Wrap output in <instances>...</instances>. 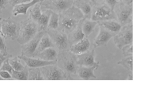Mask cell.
<instances>
[{"label":"cell","instance_id":"obj_1","mask_svg":"<svg viewBox=\"0 0 146 103\" xmlns=\"http://www.w3.org/2000/svg\"><path fill=\"white\" fill-rule=\"evenodd\" d=\"M59 15V25L57 29L67 35L74 30L84 18L82 12L74 5Z\"/></svg>","mask_w":146,"mask_h":103},{"label":"cell","instance_id":"obj_2","mask_svg":"<svg viewBox=\"0 0 146 103\" xmlns=\"http://www.w3.org/2000/svg\"><path fill=\"white\" fill-rule=\"evenodd\" d=\"M56 65L66 74L68 80H74V76H76L79 67L77 63L76 55L68 50L59 51L56 59Z\"/></svg>","mask_w":146,"mask_h":103},{"label":"cell","instance_id":"obj_3","mask_svg":"<svg viewBox=\"0 0 146 103\" xmlns=\"http://www.w3.org/2000/svg\"><path fill=\"white\" fill-rule=\"evenodd\" d=\"M38 32V26L36 22L30 18L22 20L19 23V35L17 42L22 45L31 40Z\"/></svg>","mask_w":146,"mask_h":103},{"label":"cell","instance_id":"obj_4","mask_svg":"<svg viewBox=\"0 0 146 103\" xmlns=\"http://www.w3.org/2000/svg\"><path fill=\"white\" fill-rule=\"evenodd\" d=\"M116 20L123 26L132 22V3L117 2L113 7Z\"/></svg>","mask_w":146,"mask_h":103},{"label":"cell","instance_id":"obj_5","mask_svg":"<svg viewBox=\"0 0 146 103\" xmlns=\"http://www.w3.org/2000/svg\"><path fill=\"white\" fill-rule=\"evenodd\" d=\"M19 31V23L11 18L3 19L0 22V34L6 40H14L17 39Z\"/></svg>","mask_w":146,"mask_h":103},{"label":"cell","instance_id":"obj_6","mask_svg":"<svg viewBox=\"0 0 146 103\" xmlns=\"http://www.w3.org/2000/svg\"><path fill=\"white\" fill-rule=\"evenodd\" d=\"M113 42L120 50L125 45L133 42V23L132 22L126 24L121 28L120 31L115 34Z\"/></svg>","mask_w":146,"mask_h":103},{"label":"cell","instance_id":"obj_7","mask_svg":"<svg viewBox=\"0 0 146 103\" xmlns=\"http://www.w3.org/2000/svg\"><path fill=\"white\" fill-rule=\"evenodd\" d=\"M91 19L96 22L116 19L113 10L104 2L102 3H96L94 5Z\"/></svg>","mask_w":146,"mask_h":103},{"label":"cell","instance_id":"obj_8","mask_svg":"<svg viewBox=\"0 0 146 103\" xmlns=\"http://www.w3.org/2000/svg\"><path fill=\"white\" fill-rule=\"evenodd\" d=\"M44 80H68L66 74L56 65L51 64L40 67Z\"/></svg>","mask_w":146,"mask_h":103},{"label":"cell","instance_id":"obj_9","mask_svg":"<svg viewBox=\"0 0 146 103\" xmlns=\"http://www.w3.org/2000/svg\"><path fill=\"white\" fill-rule=\"evenodd\" d=\"M46 32L51 38L55 47L58 51L69 50L70 46L67 34L58 29H47Z\"/></svg>","mask_w":146,"mask_h":103},{"label":"cell","instance_id":"obj_10","mask_svg":"<svg viewBox=\"0 0 146 103\" xmlns=\"http://www.w3.org/2000/svg\"><path fill=\"white\" fill-rule=\"evenodd\" d=\"M74 0H43L40 2L41 10L49 9L60 14L73 5Z\"/></svg>","mask_w":146,"mask_h":103},{"label":"cell","instance_id":"obj_11","mask_svg":"<svg viewBox=\"0 0 146 103\" xmlns=\"http://www.w3.org/2000/svg\"><path fill=\"white\" fill-rule=\"evenodd\" d=\"M46 31H38L36 35L28 42L22 44L21 46V56L27 57H33L38 43Z\"/></svg>","mask_w":146,"mask_h":103},{"label":"cell","instance_id":"obj_12","mask_svg":"<svg viewBox=\"0 0 146 103\" xmlns=\"http://www.w3.org/2000/svg\"><path fill=\"white\" fill-rule=\"evenodd\" d=\"M99 31L97 36L95 38L93 46L94 48L101 47V46H107L108 42L110 39L113 38L116 34L112 32L103 27L102 26L99 25Z\"/></svg>","mask_w":146,"mask_h":103},{"label":"cell","instance_id":"obj_13","mask_svg":"<svg viewBox=\"0 0 146 103\" xmlns=\"http://www.w3.org/2000/svg\"><path fill=\"white\" fill-rule=\"evenodd\" d=\"M100 67L99 62H97L95 64L91 67H84L79 65L77 72L76 76L79 79L81 80H91L96 79V76L94 74V71Z\"/></svg>","mask_w":146,"mask_h":103},{"label":"cell","instance_id":"obj_14","mask_svg":"<svg viewBox=\"0 0 146 103\" xmlns=\"http://www.w3.org/2000/svg\"><path fill=\"white\" fill-rule=\"evenodd\" d=\"M95 57L96 53L95 49H89L87 51L76 55L77 63L79 65L81 66L91 67L97 63L95 60Z\"/></svg>","mask_w":146,"mask_h":103},{"label":"cell","instance_id":"obj_15","mask_svg":"<svg viewBox=\"0 0 146 103\" xmlns=\"http://www.w3.org/2000/svg\"><path fill=\"white\" fill-rule=\"evenodd\" d=\"M18 57L24 61L28 68H40L56 63V61H46L34 57H27L21 55Z\"/></svg>","mask_w":146,"mask_h":103},{"label":"cell","instance_id":"obj_16","mask_svg":"<svg viewBox=\"0 0 146 103\" xmlns=\"http://www.w3.org/2000/svg\"><path fill=\"white\" fill-rule=\"evenodd\" d=\"M95 3L91 0H74L73 5L83 14L84 18L91 19L92 7Z\"/></svg>","mask_w":146,"mask_h":103},{"label":"cell","instance_id":"obj_17","mask_svg":"<svg viewBox=\"0 0 146 103\" xmlns=\"http://www.w3.org/2000/svg\"><path fill=\"white\" fill-rule=\"evenodd\" d=\"M90 47V42L87 37L70 46L69 50L75 55H80L87 51Z\"/></svg>","mask_w":146,"mask_h":103},{"label":"cell","instance_id":"obj_18","mask_svg":"<svg viewBox=\"0 0 146 103\" xmlns=\"http://www.w3.org/2000/svg\"><path fill=\"white\" fill-rule=\"evenodd\" d=\"M83 19L84 18L79 22L75 28L67 35L68 41L70 46L78 42L84 37L82 30V24Z\"/></svg>","mask_w":146,"mask_h":103},{"label":"cell","instance_id":"obj_19","mask_svg":"<svg viewBox=\"0 0 146 103\" xmlns=\"http://www.w3.org/2000/svg\"><path fill=\"white\" fill-rule=\"evenodd\" d=\"M40 0H31L29 2H22L14 5L12 10V13L14 16H17L19 14L26 15L27 10L33 5L38 2H40Z\"/></svg>","mask_w":146,"mask_h":103},{"label":"cell","instance_id":"obj_20","mask_svg":"<svg viewBox=\"0 0 146 103\" xmlns=\"http://www.w3.org/2000/svg\"><path fill=\"white\" fill-rule=\"evenodd\" d=\"M58 51L54 47L44 49L42 51L36 54L34 57L46 61H56Z\"/></svg>","mask_w":146,"mask_h":103},{"label":"cell","instance_id":"obj_21","mask_svg":"<svg viewBox=\"0 0 146 103\" xmlns=\"http://www.w3.org/2000/svg\"><path fill=\"white\" fill-rule=\"evenodd\" d=\"M51 11L49 9L42 10V13L36 23L38 26V31H46L51 15Z\"/></svg>","mask_w":146,"mask_h":103},{"label":"cell","instance_id":"obj_22","mask_svg":"<svg viewBox=\"0 0 146 103\" xmlns=\"http://www.w3.org/2000/svg\"><path fill=\"white\" fill-rule=\"evenodd\" d=\"M51 47H54L55 46L52 42L51 38H50L49 35L47 34V33L46 32L44 35L42 36L41 38L38 45L36 48V50L34 52V54L33 55V57H34L36 54L39 53L40 52L42 51L46 48Z\"/></svg>","mask_w":146,"mask_h":103},{"label":"cell","instance_id":"obj_23","mask_svg":"<svg viewBox=\"0 0 146 103\" xmlns=\"http://www.w3.org/2000/svg\"><path fill=\"white\" fill-rule=\"evenodd\" d=\"M98 25L102 26L110 31L117 34L121 29L122 26L116 19H110L98 22Z\"/></svg>","mask_w":146,"mask_h":103},{"label":"cell","instance_id":"obj_24","mask_svg":"<svg viewBox=\"0 0 146 103\" xmlns=\"http://www.w3.org/2000/svg\"><path fill=\"white\" fill-rule=\"evenodd\" d=\"M98 24V22L84 18L82 24V30L84 36L88 38L93 32Z\"/></svg>","mask_w":146,"mask_h":103},{"label":"cell","instance_id":"obj_25","mask_svg":"<svg viewBox=\"0 0 146 103\" xmlns=\"http://www.w3.org/2000/svg\"><path fill=\"white\" fill-rule=\"evenodd\" d=\"M13 80H27L28 79L29 68L26 65L25 68L22 71H15L13 70L10 73Z\"/></svg>","mask_w":146,"mask_h":103},{"label":"cell","instance_id":"obj_26","mask_svg":"<svg viewBox=\"0 0 146 103\" xmlns=\"http://www.w3.org/2000/svg\"><path fill=\"white\" fill-rule=\"evenodd\" d=\"M40 2H38L35 3L34 5H33L32 7H30L31 9L30 10L29 18L31 19L32 20H33L36 22H37L38 19L40 17L42 13Z\"/></svg>","mask_w":146,"mask_h":103},{"label":"cell","instance_id":"obj_27","mask_svg":"<svg viewBox=\"0 0 146 103\" xmlns=\"http://www.w3.org/2000/svg\"><path fill=\"white\" fill-rule=\"evenodd\" d=\"M29 74L27 80H43L40 68H28Z\"/></svg>","mask_w":146,"mask_h":103},{"label":"cell","instance_id":"obj_28","mask_svg":"<svg viewBox=\"0 0 146 103\" xmlns=\"http://www.w3.org/2000/svg\"><path fill=\"white\" fill-rule=\"evenodd\" d=\"M59 14L51 11L47 29H57L59 25Z\"/></svg>","mask_w":146,"mask_h":103},{"label":"cell","instance_id":"obj_29","mask_svg":"<svg viewBox=\"0 0 146 103\" xmlns=\"http://www.w3.org/2000/svg\"><path fill=\"white\" fill-rule=\"evenodd\" d=\"M9 62L12 68L15 71H22L26 66H24L21 62L20 59L17 57H11L9 59Z\"/></svg>","mask_w":146,"mask_h":103},{"label":"cell","instance_id":"obj_30","mask_svg":"<svg viewBox=\"0 0 146 103\" xmlns=\"http://www.w3.org/2000/svg\"><path fill=\"white\" fill-rule=\"evenodd\" d=\"M132 61L133 57L132 56L125 57L124 59H123L120 61L117 62V64H120L124 67L126 69L130 71L131 72L132 71Z\"/></svg>","mask_w":146,"mask_h":103},{"label":"cell","instance_id":"obj_31","mask_svg":"<svg viewBox=\"0 0 146 103\" xmlns=\"http://www.w3.org/2000/svg\"><path fill=\"white\" fill-rule=\"evenodd\" d=\"M133 46L132 43L127 44L122 47L121 50H122L123 54L124 57L130 56L133 55Z\"/></svg>","mask_w":146,"mask_h":103},{"label":"cell","instance_id":"obj_32","mask_svg":"<svg viewBox=\"0 0 146 103\" xmlns=\"http://www.w3.org/2000/svg\"><path fill=\"white\" fill-rule=\"evenodd\" d=\"M9 59H7L6 60H5L1 67H0V70H2V71H6L7 72H9L10 73H11V72L13 71V69L12 68L11 66L10 65L9 62Z\"/></svg>","mask_w":146,"mask_h":103},{"label":"cell","instance_id":"obj_33","mask_svg":"<svg viewBox=\"0 0 146 103\" xmlns=\"http://www.w3.org/2000/svg\"><path fill=\"white\" fill-rule=\"evenodd\" d=\"M11 57H12V55L11 54L9 53L7 51H6V52L1 51V52H0V67H1L3 61L5 60L9 59Z\"/></svg>","mask_w":146,"mask_h":103},{"label":"cell","instance_id":"obj_34","mask_svg":"<svg viewBox=\"0 0 146 103\" xmlns=\"http://www.w3.org/2000/svg\"><path fill=\"white\" fill-rule=\"evenodd\" d=\"M0 77L3 80H13L11 74L6 71L0 70Z\"/></svg>","mask_w":146,"mask_h":103},{"label":"cell","instance_id":"obj_35","mask_svg":"<svg viewBox=\"0 0 146 103\" xmlns=\"http://www.w3.org/2000/svg\"><path fill=\"white\" fill-rule=\"evenodd\" d=\"M0 51L2 52L7 51V47L5 44V39L0 34Z\"/></svg>","mask_w":146,"mask_h":103},{"label":"cell","instance_id":"obj_36","mask_svg":"<svg viewBox=\"0 0 146 103\" xmlns=\"http://www.w3.org/2000/svg\"><path fill=\"white\" fill-rule=\"evenodd\" d=\"M104 3L109 6L111 9H113L114 6L117 2L116 0H103Z\"/></svg>","mask_w":146,"mask_h":103},{"label":"cell","instance_id":"obj_37","mask_svg":"<svg viewBox=\"0 0 146 103\" xmlns=\"http://www.w3.org/2000/svg\"><path fill=\"white\" fill-rule=\"evenodd\" d=\"M8 4H9V0H0V14L6 7Z\"/></svg>","mask_w":146,"mask_h":103},{"label":"cell","instance_id":"obj_38","mask_svg":"<svg viewBox=\"0 0 146 103\" xmlns=\"http://www.w3.org/2000/svg\"><path fill=\"white\" fill-rule=\"evenodd\" d=\"M22 2H23V0H9V3L12 6Z\"/></svg>","mask_w":146,"mask_h":103},{"label":"cell","instance_id":"obj_39","mask_svg":"<svg viewBox=\"0 0 146 103\" xmlns=\"http://www.w3.org/2000/svg\"><path fill=\"white\" fill-rule=\"evenodd\" d=\"M116 1L127 2V3H132V0H116Z\"/></svg>","mask_w":146,"mask_h":103},{"label":"cell","instance_id":"obj_40","mask_svg":"<svg viewBox=\"0 0 146 103\" xmlns=\"http://www.w3.org/2000/svg\"><path fill=\"white\" fill-rule=\"evenodd\" d=\"M126 80H133L132 73H129V74L128 75L127 78L126 79Z\"/></svg>","mask_w":146,"mask_h":103},{"label":"cell","instance_id":"obj_41","mask_svg":"<svg viewBox=\"0 0 146 103\" xmlns=\"http://www.w3.org/2000/svg\"><path fill=\"white\" fill-rule=\"evenodd\" d=\"M92 2H94L95 4H96L97 3V1H99V0H91Z\"/></svg>","mask_w":146,"mask_h":103},{"label":"cell","instance_id":"obj_42","mask_svg":"<svg viewBox=\"0 0 146 103\" xmlns=\"http://www.w3.org/2000/svg\"><path fill=\"white\" fill-rule=\"evenodd\" d=\"M31 1V0H23V2H29V1Z\"/></svg>","mask_w":146,"mask_h":103},{"label":"cell","instance_id":"obj_43","mask_svg":"<svg viewBox=\"0 0 146 103\" xmlns=\"http://www.w3.org/2000/svg\"><path fill=\"white\" fill-rule=\"evenodd\" d=\"M2 18L0 17V22L1 21V20H2Z\"/></svg>","mask_w":146,"mask_h":103},{"label":"cell","instance_id":"obj_44","mask_svg":"<svg viewBox=\"0 0 146 103\" xmlns=\"http://www.w3.org/2000/svg\"><path fill=\"white\" fill-rule=\"evenodd\" d=\"M0 80H3V79L0 77Z\"/></svg>","mask_w":146,"mask_h":103},{"label":"cell","instance_id":"obj_45","mask_svg":"<svg viewBox=\"0 0 146 103\" xmlns=\"http://www.w3.org/2000/svg\"><path fill=\"white\" fill-rule=\"evenodd\" d=\"M42 1H43V0H40V2H42Z\"/></svg>","mask_w":146,"mask_h":103},{"label":"cell","instance_id":"obj_46","mask_svg":"<svg viewBox=\"0 0 146 103\" xmlns=\"http://www.w3.org/2000/svg\"><path fill=\"white\" fill-rule=\"evenodd\" d=\"M0 52H1V51H0Z\"/></svg>","mask_w":146,"mask_h":103}]
</instances>
